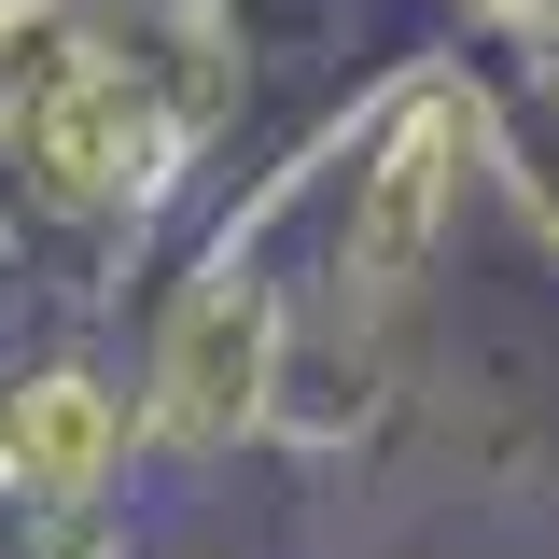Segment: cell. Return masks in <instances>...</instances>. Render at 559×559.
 I'll return each instance as SVG.
<instances>
[{
    "label": "cell",
    "instance_id": "cell-4",
    "mask_svg": "<svg viewBox=\"0 0 559 559\" xmlns=\"http://www.w3.org/2000/svg\"><path fill=\"white\" fill-rule=\"evenodd\" d=\"M98 448H112V406H98L84 378H43V392H28V419H14V462L70 489V476H98Z\"/></svg>",
    "mask_w": 559,
    "mask_h": 559
},
{
    "label": "cell",
    "instance_id": "cell-2",
    "mask_svg": "<svg viewBox=\"0 0 559 559\" xmlns=\"http://www.w3.org/2000/svg\"><path fill=\"white\" fill-rule=\"evenodd\" d=\"M238 406H252V308L238 294H197L182 336H168V419L182 433H224Z\"/></svg>",
    "mask_w": 559,
    "mask_h": 559
},
{
    "label": "cell",
    "instance_id": "cell-1",
    "mask_svg": "<svg viewBox=\"0 0 559 559\" xmlns=\"http://www.w3.org/2000/svg\"><path fill=\"white\" fill-rule=\"evenodd\" d=\"M462 140H476V112H462L448 84H433V98H406V127H392L378 182H364V210H349V252H364V280H406L419 252H433L448 182H462Z\"/></svg>",
    "mask_w": 559,
    "mask_h": 559
},
{
    "label": "cell",
    "instance_id": "cell-3",
    "mask_svg": "<svg viewBox=\"0 0 559 559\" xmlns=\"http://www.w3.org/2000/svg\"><path fill=\"white\" fill-rule=\"evenodd\" d=\"M28 140H43V168H57L70 197H112V182H127V84H112V70H70L57 98H43V112H28Z\"/></svg>",
    "mask_w": 559,
    "mask_h": 559
}]
</instances>
